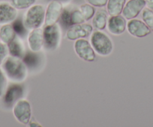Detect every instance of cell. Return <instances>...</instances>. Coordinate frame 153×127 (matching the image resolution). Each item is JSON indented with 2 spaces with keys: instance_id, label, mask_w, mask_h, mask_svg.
Wrapping results in <instances>:
<instances>
[{
  "instance_id": "29",
  "label": "cell",
  "mask_w": 153,
  "mask_h": 127,
  "mask_svg": "<svg viewBox=\"0 0 153 127\" xmlns=\"http://www.w3.org/2000/svg\"><path fill=\"white\" fill-rule=\"evenodd\" d=\"M28 126H30V127H41V126H42V125H41L39 123H38L37 121L34 120L29 121Z\"/></svg>"
},
{
  "instance_id": "23",
  "label": "cell",
  "mask_w": 153,
  "mask_h": 127,
  "mask_svg": "<svg viewBox=\"0 0 153 127\" xmlns=\"http://www.w3.org/2000/svg\"><path fill=\"white\" fill-rule=\"evenodd\" d=\"M12 26L17 35L23 36L26 34V28L21 20H14Z\"/></svg>"
},
{
  "instance_id": "7",
  "label": "cell",
  "mask_w": 153,
  "mask_h": 127,
  "mask_svg": "<svg viewBox=\"0 0 153 127\" xmlns=\"http://www.w3.org/2000/svg\"><path fill=\"white\" fill-rule=\"evenodd\" d=\"M93 26L88 23L73 25L70 26L66 32V38L69 40H76L86 38L91 35L93 32Z\"/></svg>"
},
{
  "instance_id": "17",
  "label": "cell",
  "mask_w": 153,
  "mask_h": 127,
  "mask_svg": "<svg viewBox=\"0 0 153 127\" xmlns=\"http://www.w3.org/2000/svg\"><path fill=\"white\" fill-rule=\"evenodd\" d=\"M126 0H108L107 3V11L110 17L120 15L123 12Z\"/></svg>"
},
{
  "instance_id": "12",
  "label": "cell",
  "mask_w": 153,
  "mask_h": 127,
  "mask_svg": "<svg viewBox=\"0 0 153 127\" xmlns=\"http://www.w3.org/2000/svg\"><path fill=\"white\" fill-rule=\"evenodd\" d=\"M45 43L43 29L37 28L32 29L28 37V44L31 51L38 52L42 49Z\"/></svg>"
},
{
  "instance_id": "11",
  "label": "cell",
  "mask_w": 153,
  "mask_h": 127,
  "mask_svg": "<svg viewBox=\"0 0 153 127\" xmlns=\"http://www.w3.org/2000/svg\"><path fill=\"white\" fill-rule=\"evenodd\" d=\"M107 26L109 32L114 35H120L126 31L127 22L123 16H112L107 20Z\"/></svg>"
},
{
  "instance_id": "13",
  "label": "cell",
  "mask_w": 153,
  "mask_h": 127,
  "mask_svg": "<svg viewBox=\"0 0 153 127\" xmlns=\"http://www.w3.org/2000/svg\"><path fill=\"white\" fill-rule=\"evenodd\" d=\"M17 11L11 3L0 2V25L8 24L16 20Z\"/></svg>"
},
{
  "instance_id": "25",
  "label": "cell",
  "mask_w": 153,
  "mask_h": 127,
  "mask_svg": "<svg viewBox=\"0 0 153 127\" xmlns=\"http://www.w3.org/2000/svg\"><path fill=\"white\" fill-rule=\"evenodd\" d=\"M85 22L83 16L82 14L81 11L79 10H74L71 11V23L72 26L76 24H80L83 23Z\"/></svg>"
},
{
  "instance_id": "2",
  "label": "cell",
  "mask_w": 153,
  "mask_h": 127,
  "mask_svg": "<svg viewBox=\"0 0 153 127\" xmlns=\"http://www.w3.org/2000/svg\"><path fill=\"white\" fill-rule=\"evenodd\" d=\"M90 43L95 53L101 56H107L113 52V43L111 39L101 31L92 32L90 37Z\"/></svg>"
},
{
  "instance_id": "8",
  "label": "cell",
  "mask_w": 153,
  "mask_h": 127,
  "mask_svg": "<svg viewBox=\"0 0 153 127\" xmlns=\"http://www.w3.org/2000/svg\"><path fill=\"white\" fill-rule=\"evenodd\" d=\"M63 11V5L59 0H53L48 4L45 12V25L51 26L57 23Z\"/></svg>"
},
{
  "instance_id": "26",
  "label": "cell",
  "mask_w": 153,
  "mask_h": 127,
  "mask_svg": "<svg viewBox=\"0 0 153 127\" xmlns=\"http://www.w3.org/2000/svg\"><path fill=\"white\" fill-rule=\"evenodd\" d=\"M62 22L66 27H70L72 26L71 23V11L68 9L63 10L60 16Z\"/></svg>"
},
{
  "instance_id": "4",
  "label": "cell",
  "mask_w": 153,
  "mask_h": 127,
  "mask_svg": "<svg viewBox=\"0 0 153 127\" xmlns=\"http://www.w3.org/2000/svg\"><path fill=\"white\" fill-rule=\"evenodd\" d=\"M44 40L45 49L53 51L59 46L62 38V32L58 23L51 26H46L43 29Z\"/></svg>"
},
{
  "instance_id": "14",
  "label": "cell",
  "mask_w": 153,
  "mask_h": 127,
  "mask_svg": "<svg viewBox=\"0 0 153 127\" xmlns=\"http://www.w3.org/2000/svg\"><path fill=\"white\" fill-rule=\"evenodd\" d=\"M23 95V87L20 84H13L5 93L4 101L7 106H11L21 99Z\"/></svg>"
},
{
  "instance_id": "16",
  "label": "cell",
  "mask_w": 153,
  "mask_h": 127,
  "mask_svg": "<svg viewBox=\"0 0 153 127\" xmlns=\"http://www.w3.org/2000/svg\"><path fill=\"white\" fill-rule=\"evenodd\" d=\"M8 52L11 56L19 58H23L24 56L25 50L23 43L18 37H17V36L14 40L8 43Z\"/></svg>"
},
{
  "instance_id": "30",
  "label": "cell",
  "mask_w": 153,
  "mask_h": 127,
  "mask_svg": "<svg viewBox=\"0 0 153 127\" xmlns=\"http://www.w3.org/2000/svg\"><path fill=\"white\" fill-rule=\"evenodd\" d=\"M146 5L151 9H153V0H145Z\"/></svg>"
},
{
  "instance_id": "21",
  "label": "cell",
  "mask_w": 153,
  "mask_h": 127,
  "mask_svg": "<svg viewBox=\"0 0 153 127\" xmlns=\"http://www.w3.org/2000/svg\"><path fill=\"white\" fill-rule=\"evenodd\" d=\"M36 2V0H10L11 5L16 9L22 10L30 8Z\"/></svg>"
},
{
  "instance_id": "24",
  "label": "cell",
  "mask_w": 153,
  "mask_h": 127,
  "mask_svg": "<svg viewBox=\"0 0 153 127\" xmlns=\"http://www.w3.org/2000/svg\"><path fill=\"white\" fill-rule=\"evenodd\" d=\"M7 85H8V81H7L6 75L4 70L0 68V97L5 94L7 90Z\"/></svg>"
},
{
  "instance_id": "28",
  "label": "cell",
  "mask_w": 153,
  "mask_h": 127,
  "mask_svg": "<svg viewBox=\"0 0 153 127\" xmlns=\"http://www.w3.org/2000/svg\"><path fill=\"white\" fill-rule=\"evenodd\" d=\"M85 1L86 2V3L89 4L94 7L102 8V7L107 5L108 0H85Z\"/></svg>"
},
{
  "instance_id": "19",
  "label": "cell",
  "mask_w": 153,
  "mask_h": 127,
  "mask_svg": "<svg viewBox=\"0 0 153 127\" xmlns=\"http://www.w3.org/2000/svg\"><path fill=\"white\" fill-rule=\"evenodd\" d=\"M36 52H27L24 55L23 58V62L25 63V65H26V67L29 68H35V66L38 65L39 63V57L36 55Z\"/></svg>"
},
{
  "instance_id": "5",
  "label": "cell",
  "mask_w": 153,
  "mask_h": 127,
  "mask_svg": "<svg viewBox=\"0 0 153 127\" xmlns=\"http://www.w3.org/2000/svg\"><path fill=\"white\" fill-rule=\"evenodd\" d=\"M13 114L19 123L28 126L32 118V108L29 101L20 99L14 104Z\"/></svg>"
},
{
  "instance_id": "18",
  "label": "cell",
  "mask_w": 153,
  "mask_h": 127,
  "mask_svg": "<svg viewBox=\"0 0 153 127\" xmlns=\"http://www.w3.org/2000/svg\"><path fill=\"white\" fill-rule=\"evenodd\" d=\"M17 36L12 25L5 24L0 29V39L5 44H8Z\"/></svg>"
},
{
  "instance_id": "10",
  "label": "cell",
  "mask_w": 153,
  "mask_h": 127,
  "mask_svg": "<svg viewBox=\"0 0 153 127\" xmlns=\"http://www.w3.org/2000/svg\"><path fill=\"white\" fill-rule=\"evenodd\" d=\"M127 30L131 35L135 37H144L151 33V30L144 22L132 19L127 23Z\"/></svg>"
},
{
  "instance_id": "27",
  "label": "cell",
  "mask_w": 153,
  "mask_h": 127,
  "mask_svg": "<svg viewBox=\"0 0 153 127\" xmlns=\"http://www.w3.org/2000/svg\"><path fill=\"white\" fill-rule=\"evenodd\" d=\"M8 48L3 42H0V65L3 64L8 54Z\"/></svg>"
},
{
  "instance_id": "1",
  "label": "cell",
  "mask_w": 153,
  "mask_h": 127,
  "mask_svg": "<svg viewBox=\"0 0 153 127\" xmlns=\"http://www.w3.org/2000/svg\"><path fill=\"white\" fill-rule=\"evenodd\" d=\"M3 70L9 79L21 82L27 76V67L21 58L10 56L3 62Z\"/></svg>"
},
{
  "instance_id": "20",
  "label": "cell",
  "mask_w": 153,
  "mask_h": 127,
  "mask_svg": "<svg viewBox=\"0 0 153 127\" xmlns=\"http://www.w3.org/2000/svg\"><path fill=\"white\" fill-rule=\"evenodd\" d=\"M80 11H81L82 14H83L85 21H88V20L92 19V17L95 14V7L88 3L80 5Z\"/></svg>"
},
{
  "instance_id": "22",
  "label": "cell",
  "mask_w": 153,
  "mask_h": 127,
  "mask_svg": "<svg viewBox=\"0 0 153 127\" xmlns=\"http://www.w3.org/2000/svg\"><path fill=\"white\" fill-rule=\"evenodd\" d=\"M142 18L144 23L147 25L150 30L153 32V11L149 8L143 10Z\"/></svg>"
},
{
  "instance_id": "3",
  "label": "cell",
  "mask_w": 153,
  "mask_h": 127,
  "mask_svg": "<svg viewBox=\"0 0 153 127\" xmlns=\"http://www.w3.org/2000/svg\"><path fill=\"white\" fill-rule=\"evenodd\" d=\"M45 12L46 10L42 5H33L29 8L23 20L26 29L32 30L40 28L45 23Z\"/></svg>"
},
{
  "instance_id": "9",
  "label": "cell",
  "mask_w": 153,
  "mask_h": 127,
  "mask_svg": "<svg viewBox=\"0 0 153 127\" xmlns=\"http://www.w3.org/2000/svg\"><path fill=\"white\" fill-rule=\"evenodd\" d=\"M146 5L145 0H129L125 5L122 14L126 20H132L139 15Z\"/></svg>"
},
{
  "instance_id": "15",
  "label": "cell",
  "mask_w": 153,
  "mask_h": 127,
  "mask_svg": "<svg viewBox=\"0 0 153 127\" xmlns=\"http://www.w3.org/2000/svg\"><path fill=\"white\" fill-rule=\"evenodd\" d=\"M107 20H108V13L104 10H99L95 12V15L92 17V26L96 30L102 31L107 26Z\"/></svg>"
},
{
  "instance_id": "6",
  "label": "cell",
  "mask_w": 153,
  "mask_h": 127,
  "mask_svg": "<svg viewBox=\"0 0 153 127\" xmlns=\"http://www.w3.org/2000/svg\"><path fill=\"white\" fill-rule=\"evenodd\" d=\"M74 49L80 59L87 62H92L95 60L96 55L95 50L90 42L86 39L80 38L75 40Z\"/></svg>"
}]
</instances>
